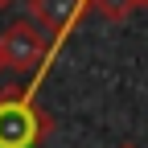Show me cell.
<instances>
[{
  "label": "cell",
  "mask_w": 148,
  "mask_h": 148,
  "mask_svg": "<svg viewBox=\"0 0 148 148\" xmlns=\"http://www.w3.org/2000/svg\"><path fill=\"white\" fill-rule=\"evenodd\" d=\"M45 127L49 123L37 115V107L25 90H4L0 95V148H33Z\"/></svg>",
  "instance_id": "obj_1"
},
{
  "label": "cell",
  "mask_w": 148,
  "mask_h": 148,
  "mask_svg": "<svg viewBox=\"0 0 148 148\" xmlns=\"http://www.w3.org/2000/svg\"><path fill=\"white\" fill-rule=\"evenodd\" d=\"M0 49L8 58V70H33V66L41 70L45 53H49L41 29L33 21H12L8 29H0Z\"/></svg>",
  "instance_id": "obj_2"
},
{
  "label": "cell",
  "mask_w": 148,
  "mask_h": 148,
  "mask_svg": "<svg viewBox=\"0 0 148 148\" xmlns=\"http://www.w3.org/2000/svg\"><path fill=\"white\" fill-rule=\"evenodd\" d=\"M86 4H90V0H29V12H33V21L41 29L53 33V45H62Z\"/></svg>",
  "instance_id": "obj_3"
},
{
  "label": "cell",
  "mask_w": 148,
  "mask_h": 148,
  "mask_svg": "<svg viewBox=\"0 0 148 148\" xmlns=\"http://www.w3.org/2000/svg\"><path fill=\"white\" fill-rule=\"evenodd\" d=\"M90 8H95L99 16H107V21H127L132 8H140V4L136 0H90Z\"/></svg>",
  "instance_id": "obj_4"
},
{
  "label": "cell",
  "mask_w": 148,
  "mask_h": 148,
  "mask_svg": "<svg viewBox=\"0 0 148 148\" xmlns=\"http://www.w3.org/2000/svg\"><path fill=\"white\" fill-rule=\"evenodd\" d=\"M8 70V58H4V49H0V74H4Z\"/></svg>",
  "instance_id": "obj_5"
},
{
  "label": "cell",
  "mask_w": 148,
  "mask_h": 148,
  "mask_svg": "<svg viewBox=\"0 0 148 148\" xmlns=\"http://www.w3.org/2000/svg\"><path fill=\"white\" fill-rule=\"evenodd\" d=\"M8 4H12V0H0V8H8Z\"/></svg>",
  "instance_id": "obj_6"
},
{
  "label": "cell",
  "mask_w": 148,
  "mask_h": 148,
  "mask_svg": "<svg viewBox=\"0 0 148 148\" xmlns=\"http://www.w3.org/2000/svg\"><path fill=\"white\" fill-rule=\"evenodd\" d=\"M115 148H136V144H115Z\"/></svg>",
  "instance_id": "obj_7"
},
{
  "label": "cell",
  "mask_w": 148,
  "mask_h": 148,
  "mask_svg": "<svg viewBox=\"0 0 148 148\" xmlns=\"http://www.w3.org/2000/svg\"><path fill=\"white\" fill-rule=\"evenodd\" d=\"M136 4H148V0H136Z\"/></svg>",
  "instance_id": "obj_8"
}]
</instances>
